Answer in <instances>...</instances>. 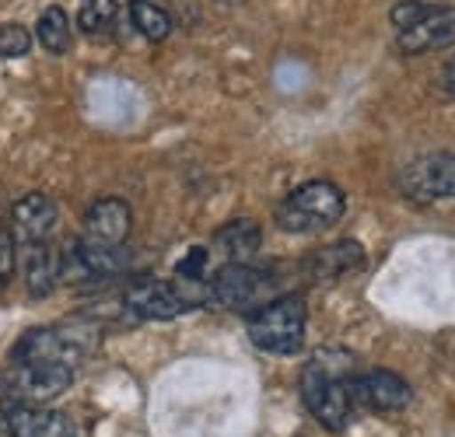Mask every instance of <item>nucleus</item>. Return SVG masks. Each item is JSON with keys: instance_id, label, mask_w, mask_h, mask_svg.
<instances>
[{"instance_id": "obj_1", "label": "nucleus", "mask_w": 455, "mask_h": 437, "mask_svg": "<svg viewBox=\"0 0 455 437\" xmlns=\"http://www.w3.org/2000/svg\"><path fill=\"white\" fill-rule=\"evenodd\" d=\"M350 375H354V361L343 350H323L305 364L301 399L326 431H343L350 424V413H354L350 388H347Z\"/></svg>"}, {"instance_id": "obj_2", "label": "nucleus", "mask_w": 455, "mask_h": 437, "mask_svg": "<svg viewBox=\"0 0 455 437\" xmlns=\"http://www.w3.org/2000/svg\"><path fill=\"white\" fill-rule=\"evenodd\" d=\"M305 301L298 294H277L249 315V339L263 354L294 357L305 346Z\"/></svg>"}, {"instance_id": "obj_3", "label": "nucleus", "mask_w": 455, "mask_h": 437, "mask_svg": "<svg viewBox=\"0 0 455 437\" xmlns=\"http://www.w3.org/2000/svg\"><path fill=\"white\" fill-rule=\"evenodd\" d=\"M204 301H211V287H204V280H140L133 287H126L123 305L130 315L148 319V322H169L179 319L193 308H200Z\"/></svg>"}, {"instance_id": "obj_4", "label": "nucleus", "mask_w": 455, "mask_h": 437, "mask_svg": "<svg viewBox=\"0 0 455 437\" xmlns=\"http://www.w3.org/2000/svg\"><path fill=\"white\" fill-rule=\"evenodd\" d=\"M347 214V196L340 186L326 179H312L298 189H291L281 207H277V224L287 234H315L333 227Z\"/></svg>"}, {"instance_id": "obj_5", "label": "nucleus", "mask_w": 455, "mask_h": 437, "mask_svg": "<svg viewBox=\"0 0 455 437\" xmlns=\"http://www.w3.org/2000/svg\"><path fill=\"white\" fill-rule=\"evenodd\" d=\"M207 287H211V301H218L221 308H231V312H256L259 305L277 298L274 274L252 263H225Z\"/></svg>"}, {"instance_id": "obj_6", "label": "nucleus", "mask_w": 455, "mask_h": 437, "mask_svg": "<svg viewBox=\"0 0 455 437\" xmlns=\"http://www.w3.org/2000/svg\"><path fill=\"white\" fill-rule=\"evenodd\" d=\"M399 189L413 203L455 200V155H427L406 164L399 175Z\"/></svg>"}, {"instance_id": "obj_7", "label": "nucleus", "mask_w": 455, "mask_h": 437, "mask_svg": "<svg viewBox=\"0 0 455 437\" xmlns=\"http://www.w3.org/2000/svg\"><path fill=\"white\" fill-rule=\"evenodd\" d=\"M0 420L11 437H77V424L46 402H4Z\"/></svg>"}, {"instance_id": "obj_8", "label": "nucleus", "mask_w": 455, "mask_h": 437, "mask_svg": "<svg viewBox=\"0 0 455 437\" xmlns=\"http://www.w3.org/2000/svg\"><path fill=\"white\" fill-rule=\"evenodd\" d=\"M347 388H350V402L354 406H364L371 413H399L413 399L410 385L403 382L399 375H393V371H382V368L350 375Z\"/></svg>"}, {"instance_id": "obj_9", "label": "nucleus", "mask_w": 455, "mask_h": 437, "mask_svg": "<svg viewBox=\"0 0 455 437\" xmlns=\"http://www.w3.org/2000/svg\"><path fill=\"white\" fill-rule=\"evenodd\" d=\"M84 357L81 343L63 329H36L14 346V364H67L77 368Z\"/></svg>"}, {"instance_id": "obj_10", "label": "nucleus", "mask_w": 455, "mask_h": 437, "mask_svg": "<svg viewBox=\"0 0 455 437\" xmlns=\"http://www.w3.org/2000/svg\"><path fill=\"white\" fill-rule=\"evenodd\" d=\"M60 224L57 203L46 193H25L14 211H11V234L18 245H36V242H50Z\"/></svg>"}, {"instance_id": "obj_11", "label": "nucleus", "mask_w": 455, "mask_h": 437, "mask_svg": "<svg viewBox=\"0 0 455 437\" xmlns=\"http://www.w3.org/2000/svg\"><path fill=\"white\" fill-rule=\"evenodd\" d=\"M130 224H133L130 207H126L119 196H102V200H95V203L88 207V214H84L81 242H88V245H106V249L126 245Z\"/></svg>"}, {"instance_id": "obj_12", "label": "nucleus", "mask_w": 455, "mask_h": 437, "mask_svg": "<svg viewBox=\"0 0 455 437\" xmlns=\"http://www.w3.org/2000/svg\"><path fill=\"white\" fill-rule=\"evenodd\" d=\"M455 43V7H435L427 18H420L410 28H399L396 50L403 56H420L445 50Z\"/></svg>"}, {"instance_id": "obj_13", "label": "nucleus", "mask_w": 455, "mask_h": 437, "mask_svg": "<svg viewBox=\"0 0 455 437\" xmlns=\"http://www.w3.org/2000/svg\"><path fill=\"white\" fill-rule=\"evenodd\" d=\"M74 371L67 364H14V395L18 402H50L70 388Z\"/></svg>"}, {"instance_id": "obj_14", "label": "nucleus", "mask_w": 455, "mask_h": 437, "mask_svg": "<svg viewBox=\"0 0 455 437\" xmlns=\"http://www.w3.org/2000/svg\"><path fill=\"white\" fill-rule=\"evenodd\" d=\"M21 249V270H25V287L32 298H46L60 280V252H53L50 242L36 245H18Z\"/></svg>"}, {"instance_id": "obj_15", "label": "nucleus", "mask_w": 455, "mask_h": 437, "mask_svg": "<svg viewBox=\"0 0 455 437\" xmlns=\"http://www.w3.org/2000/svg\"><path fill=\"white\" fill-rule=\"evenodd\" d=\"M218 249L225 256L228 263H252V256L259 252L263 245V231L259 224L249 218H238V220H228L225 227L218 231Z\"/></svg>"}, {"instance_id": "obj_16", "label": "nucleus", "mask_w": 455, "mask_h": 437, "mask_svg": "<svg viewBox=\"0 0 455 437\" xmlns=\"http://www.w3.org/2000/svg\"><path fill=\"white\" fill-rule=\"evenodd\" d=\"M364 266V249L357 242H337L330 249H319L312 259V274L315 280H337V276L361 270Z\"/></svg>"}, {"instance_id": "obj_17", "label": "nucleus", "mask_w": 455, "mask_h": 437, "mask_svg": "<svg viewBox=\"0 0 455 437\" xmlns=\"http://www.w3.org/2000/svg\"><path fill=\"white\" fill-rule=\"evenodd\" d=\"M36 39H39V46H43L46 53H53V56H63L70 50V18H67L63 7H46V11L39 14V21H36Z\"/></svg>"}, {"instance_id": "obj_18", "label": "nucleus", "mask_w": 455, "mask_h": 437, "mask_svg": "<svg viewBox=\"0 0 455 437\" xmlns=\"http://www.w3.org/2000/svg\"><path fill=\"white\" fill-rule=\"evenodd\" d=\"M130 18H133V28H137L148 43L169 39L172 14L162 4H155V0H133V4H130Z\"/></svg>"}, {"instance_id": "obj_19", "label": "nucleus", "mask_w": 455, "mask_h": 437, "mask_svg": "<svg viewBox=\"0 0 455 437\" xmlns=\"http://www.w3.org/2000/svg\"><path fill=\"white\" fill-rule=\"evenodd\" d=\"M116 0H81L77 7V28L88 36H109L116 28Z\"/></svg>"}, {"instance_id": "obj_20", "label": "nucleus", "mask_w": 455, "mask_h": 437, "mask_svg": "<svg viewBox=\"0 0 455 437\" xmlns=\"http://www.w3.org/2000/svg\"><path fill=\"white\" fill-rule=\"evenodd\" d=\"M32 50V36L28 28H21L18 21L14 25H0V60H18Z\"/></svg>"}, {"instance_id": "obj_21", "label": "nucleus", "mask_w": 455, "mask_h": 437, "mask_svg": "<svg viewBox=\"0 0 455 437\" xmlns=\"http://www.w3.org/2000/svg\"><path fill=\"white\" fill-rule=\"evenodd\" d=\"M431 11H435V7H431V4H424V0H403V4L393 7V14H389V18H393V25H396V28H410V25H417L420 18H427Z\"/></svg>"}, {"instance_id": "obj_22", "label": "nucleus", "mask_w": 455, "mask_h": 437, "mask_svg": "<svg viewBox=\"0 0 455 437\" xmlns=\"http://www.w3.org/2000/svg\"><path fill=\"white\" fill-rule=\"evenodd\" d=\"M14 263H18V242L11 231H0V294L14 276Z\"/></svg>"}, {"instance_id": "obj_23", "label": "nucleus", "mask_w": 455, "mask_h": 437, "mask_svg": "<svg viewBox=\"0 0 455 437\" xmlns=\"http://www.w3.org/2000/svg\"><path fill=\"white\" fill-rule=\"evenodd\" d=\"M204 266H207V249H189V256L175 266V276H182V280H204Z\"/></svg>"}, {"instance_id": "obj_24", "label": "nucleus", "mask_w": 455, "mask_h": 437, "mask_svg": "<svg viewBox=\"0 0 455 437\" xmlns=\"http://www.w3.org/2000/svg\"><path fill=\"white\" fill-rule=\"evenodd\" d=\"M438 88L445 91V95H452L455 99V56L442 67V74H438Z\"/></svg>"}]
</instances>
